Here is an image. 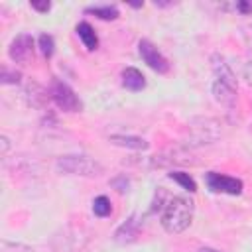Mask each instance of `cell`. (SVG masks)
<instances>
[{"label":"cell","instance_id":"1","mask_svg":"<svg viewBox=\"0 0 252 252\" xmlns=\"http://www.w3.org/2000/svg\"><path fill=\"white\" fill-rule=\"evenodd\" d=\"M193 211H195V205L189 197L173 195L165 201V205L161 209L159 222L169 234H179L185 228H189V224L193 220Z\"/></svg>","mask_w":252,"mask_h":252},{"label":"cell","instance_id":"2","mask_svg":"<svg viewBox=\"0 0 252 252\" xmlns=\"http://www.w3.org/2000/svg\"><path fill=\"white\" fill-rule=\"evenodd\" d=\"M55 167L61 173L81 175V177H96L104 171L98 161H94L87 156H61V158H57Z\"/></svg>","mask_w":252,"mask_h":252},{"label":"cell","instance_id":"3","mask_svg":"<svg viewBox=\"0 0 252 252\" xmlns=\"http://www.w3.org/2000/svg\"><path fill=\"white\" fill-rule=\"evenodd\" d=\"M49 96L51 100L57 104V108H61L63 112H79L83 108V102L81 98L75 94V91L63 83V81H53L51 87H49Z\"/></svg>","mask_w":252,"mask_h":252},{"label":"cell","instance_id":"4","mask_svg":"<svg viewBox=\"0 0 252 252\" xmlns=\"http://www.w3.org/2000/svg\"><path fill=\"white\" fill-rule=\"evenodd\" d=\"M205 185L213 193H224V195H240L242 193V181L219 171H207L205 173Z\"/></svg>","mask_w":252,"mask_h":252},{"label":"cell","instance_id":"5","mask_svg":"<svg viewBox=\"0 0 252 252\" xmlns=\"http://www.w3.org/2000/svg\"><path fill=\"white\" fill-rule=\"evenodd\" d=\"M138 51H140V57H142V61L150 67V69H154L156 73H167L169 71V63H167V59L161 55V51L150 41V39H140V43H138Z\"/></svg>","mask_w":252,"mask_h":252},{"label":"cell","instance_id":"6","mask_svg":"<svg viewBox=\"0 0 252 252\" xmlns=\"http://www.w3.org/2000/svg\"><path fill=\"white\" fill-rule=\"evenodd\" d=\"M8 55L16 63H26L33 55V37L30 33H20L12 39L8 47Z\"/></svg>","mask_w":252,"mask_h":252},{"label":"cell","instance_id":"7","mask_svg":"<svg viewBox=\"0 0 252 252\" xmlns=\"http://www.w3.org/2000/svg\"><path fill=\"white\" fill-rule=\"evenodd\" d=\"M211 93H213L215 100L220 102V104L226 106V108H232L234 102H236V89H232V87H228V85H224V83H220V81H213Z\"/></svg>","mask_w":252,"mask_h":252},{"label":"cell","instance_id":"8","mask_svg":"<svg viewBox=\"0 0 252 252\" xmlns=\"http://www.w3.org/2000/svg\"><path fill=\"white\" fill-rule=\"evenodd\" d=\"M213 73H215V81H220L232 89H236V77L232 73V69L228 67V63H224L222 57L213 55Z\"/></svg>","mask_w":252,"mask_h":252},{"label":"cell","instance_id":"9","mask_svg":"<svg viewBox=\"0 0 252 252\" xmlns=\"http://www.w3.org/2000/svg\"><path fill=\"white\" fill-rule=\"evenodd\" d=\"M138 228H140V224H138L136 217L132 215L126 222H122V224L118 226V230L114 232V240H116L118 244H130V242H134L136 236H138Z\"/></svg>","mask_w":252,"mask_h":252},{"label":"cell","instance_id":"10","mask_svg":"<svg viewBox=\"0 0 252 252\" xmlns=\"http://www.w3.org/2000/svg\"><path fill=\"white\" fill-rule=\"evenodd\" d=\"M122 87L132 93H138V91L146 89V77L136 67H126L122 71Z\"/></svg>","mask_w":252,"mask_h":252},{"label":"cell","instance_id":"11","mask_svg":"<svg viewBox=\"0 0 252 252\" xmlns=\"http://www.w3.org/2000/svg\"><path fill=\"white\" fill-rule=\"evenodd\" d=\"M108 142L114 144V146L128 148V150H138V152L150 148L148 140H144L140 136H126V134H112V136H108Z\"/></svg>","mask_w":252,"mask_h":252},{"label":"cell","instance_id":"12","mask_svg":"<svg viewBox=\"0 0 252 252\" xmlns=\"http://www.w3.org/2000/svg\"><path fill=\"white\" fill-rule=\"evenodd\" d=\"M77 35H79V39L83 41V45H85L89 51H93V49L98 47V37H96L94 30H93V26H91L89 22H81V24L77 26Z\"/></svg>","mask_w":252,"mask_h":252},{"label":"cell","instance_id":"13","mask_svg":"<svg viewBox=\"0 0 252 252\" xmlns=\"http://www.w3.org/2000/svg\"><path fill=\"white\" fill-rule=\"evenodd\" d=\"M85 12L96 16L98 20H116L120 16L118 8L116 6H110V4H106V6H89Z\"/></svg>","mask_w":252,"mask_h":252},{"label":"cell","instance_id":"14","mask_svg":"<svg viewBox=\"0 0 252 252\" xmlns=\"http://www.w3.org/2000/svg\"><path fill=\"white\" fill-rule=\"evenodd\" d=\"M169 179L175 181L177 185H181V187H183L185 191H189V193H195V191H197L195 179H193L189 173H185V171H171V173H169Z\"/></svg>","mask_w":252,"mask_h":252},{"label":"cell","instance_id":"15","mask_svg":"<svg viewBox=\"0 0 252 252\" xmlns=\"http://www.w3.org/2000/svg\"><path fill=\"white\" fill-rule=\"evenodd\" d=\"M93 213H94L96 217H108V215L112 213V203H110V199H108L106 195L94 197V201H93Z\"/></svg>","mask_w":252,"mask_h":252},{"label":"cell","instance_id":"16","mask_svg":"<svg viewBox=\"0 0 252 252\" xmlns=\"http://www.w3.org/2000/svg\"><path fill=\"white\" fill-rule=\"evenodd\" d=\"M37 43H39V51L43 53V57L49 59L55 53V41H53V37L49 33H41L39 39H37Z\"/></svg>","mask_w":252,"mask_h":252},{"label":"cell","instance_id":"17","mask_svg":"<svg viewBox=\"0 0 252 252\" xmlns=\"http://www.w3.org/2000/svg\"><path fill=\"white\" fill-rule=\"evenodd\" d=\"M0 252H33V248L28 246V244H22V242L2 240L0 242Z\"/></svg>","mask_w":252,"mask_h":252},{"label":"cell","instance_id":"18","mask_svg":"<svg viewBox=\"0 0 252 252\" xmlns=\"http://www.w3.org/2000/svg\"><path fill=\"white\" fill-rule=\"evenodd\" d=\"M20 79H22V75H20L18 71H8L6 67L2 69V77H0V81H2L4 85H18Z\"/></svg>","mask_w":252,"mask_h":252},{"label":"cell","instance_id":"19","mask_svg":"<svg viewBox=\"0 0 252 252\" xmlns=\"http://www.w3.org/2000/svg\"><path fill=\"white\" fill-rule=\"evenodd\" d=\"M112 185H114V187H116L120 193H124V191H128V185H130V183H128V179H126L124 175H120V177L112 179Z\"/></svg>","mask_w":252,"mask_h":252},{"label":"cell","instance_id":"20","mask_svg":"<svg viewBox=\"0 0 252 252\" xmlns=\"http://www.w3.org/2000/svg\"><path fill=\"white\" fill-rule=\"evenodd\" d=\"M32 8L37 10V12H49L51 10V2H32Z\"/></svg>","mask_w":252,"mask_h":252},{"label":"cell","instance_id":"21","mask_svg":"<svg viewBox=\"0 0 252 252\" xmlns=\"http://www.w3.org/2000/svg\"><path fill=\"white\" fill-rule=\"evenodd\" d=\"M236 10L242 12V14H250L252 12V4L250 2H238L236 4Z\"/></svg>","mask_w":252,"mask_h":252},{"label":"cell","instance_id":"22","mask_svg":"<svg viewBox=\"0 0 252 252\" xmlns=\"http://www.w3.org/2000/svg\"><path fill=\"white\" fill-rule=\"evenodd\" d=\"M244 75H246L248 83H252V63H248V65H246V69H244Z\"/></svg>","mask_w":252,"mask_h":252},{"label":"cell","instance_id":"23","mask_svg":"<svg viewBox=\"0 0 252 252\" xmlns=\"http://www.w3.org/2000/svg\"><path fill=\"white\" fill-rule=\"evenodd\" d=\"M8 148H10V142H8V138H6V136H2V156L8 152Z\"/></svg>","mask_w":252,"mask_h":252},{"label":"cell","instance_id":"24","mask_svg":"<svg viewBox=\"0 0 252 252\" xmlns=\"http://www.w3.org/2000/svg\"><path fill=\"white\" fill-rule=\"evenodd\" d=\"M197 252H220V250H217V248H209V246H205V248H199Z\"/></svg>","mask_w":252,"mask_h":252}]
</instances>
